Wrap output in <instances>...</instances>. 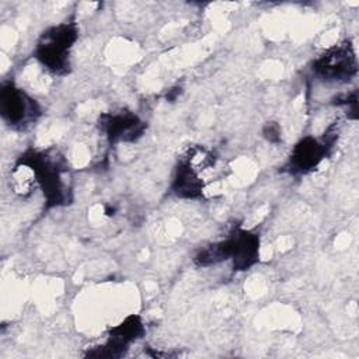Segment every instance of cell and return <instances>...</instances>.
I'll use <instances>...</instances> for the list:
<instances>
[{"instance_id":"1","label":"cell","mask_w":359,"mask_h":359,"mask_svg":"<svg viewBox=\"0 0 359 359\" xmlns=\"http://www.w3.org/2000/svg\"><path fill=\"white\" fill-rule=\"evenodd\" d=\"M35 170L38 187H41L48 206H59L69 203L70 187L67 175V163L56 150L28 151L22 156Z\"/></svg>"},{"instance_id":"2","label":"cell","mask_w":359,"mask_h":359,"mask_svg":"<svg viewBox=\"0 0 359 359\" xmlns=\"http://www.w3.org/2000/svg\"><path fill=\"white\" fill-rule=\"evenodd\" d=\"M77 39L74 22H63L46 29L35 48V57L52 73L66 74L70 67L69 55Z\"/></svg>"},{"instance_id":"3","label":"cell","mask_w":359,"mask_h":359,"mask_svg":"<svg viewBox=\"0 0 359 359\" xmlns=\"http://www.w3.org/2000/svg\"><path fill=\"white\" fill-rule=\"evenodd\" d=\"M213 250L219 262L231 259L234 271H245L259 258V236L248 230L236 229L227 238L215 243Z\"/></svg>"},{"instance_id":"4","label":"cell","mask_w":359,"mask_h":359,"mask_svg":"<svg viewBox=\"0 0 359 359\" xmlns=\"http://www.w3.org/2000/svg\"><path fill=\"white\" fill-rule=\"evenodd\" d=\"M313 72L325 81H349L358 73V62L352 45L344 42L327 49L313 63Z\"/></svg>"},{"instance_id":"5","label":"cell","mask_w":359,"mask_h":359,"mask_svg":"<svg viewBox=\"0 0 359 359\" xmlns=\"http://www.w3.org/2000/svg\"><path fill=\"white\" fill-rule=\"evenodd\" d=\"M0 112L7 125L24 130L36 121L41 108L25 91L14 84H6L0 91Z\"/></svg>"},{"instance_id":"6","label":"cell","mask_w":359,"mask_h":359,"mask_svg":"<svg viewBox=\"0 0 359 359\" xmlns=\"http://www.w3.org/2000/svg\"><path fill=\"white\" fill-rule=\"evenodd\" d=\"M143 332L144 327L142 318L139 316H129L121 324L109 330L108 341L104 345L94 348L87 355L91 358H119Z\"/></svg>"},{"instance_id":"7","label":"cell","mask_w":359,"mask_h":359,"mask_svg":"<svg viewBox=\"0 0 359 359\" xmlns=\"http://www.w3.org/2000/svg\"><path fill=\"white\" fill-rule=\"evenodd\" d=\"M332 147L324 137L323 140L314 139L313 136H306L299 140L289 157L287 161V171L290 174H306L314 170L323 158L328 154L330 149Z\"/></svg>"},{"instance_id":"8","label":"cell","mask_w":359,"mask_h":359,"mask_svg":"<svg viewBox=\"0 0 359 359\" xmlns=\"http://www.w3.org/2000/svg\"><path fill=\"white\" fill-rule=\"evenodd\" d=\"M98 122L101 130L111 142H132L144 132V123L129 111L102 114Z\"/></svg>"},{"instance_id":"9","label":"cell","mask_w":359,"mask_h":359,"mask_svg":"<svg viewBox=\"0 0 359 359\" xmlns=\"http://www.w3.org/2000/svg\"><path fill=\"white\" fill-rule=\"evenodd\" d=\"M203 187L205 181L196 172H194L191 168H188L185 164L180 161L171 184L172 192L180 198L195 199L202 196Z\"/></svg>"},{"instance_id":"10","label":"cell","mask_w":359,"mask_h":359,"mask_svg":"<svg viewBox=\"0 0 359 359\" xmlns=\"http://www.w3.org/2000/svg\"><path fill=\"white\" fill-rule=\"evenodd\" d=\"M36 187H38L36 172L34 167L21 156V158L15 163V165L10 171L11 191L21 198H27L34 192Z\"/></svg>"},{"instance_id":"11","label":"cell","mask_w":359,"mask_h":359,"mask_svg":"<svg viewBox=\"0 0 359 359\" xmlns=\"http://www.w3.org/2000/svg\"><path fill=\"white\" fill-rule=\"evenodd\" d=\"M180 161L185 164L188 168H191L194 172H196L202 180H203L202 175H206L210 171H213V167L216 165V157L213 151H210L203 146L189 147Z\"/></svg>"},{"instance_id":"12","label":"cell","mask_w":359,"mask_h":359,"mask_svg":"<svg viewBox=\"0 0 359 359\" xmlns=\"http://www.w3.org/2000/svg\"><path fill=\"white\" fill-rule=\"evenodd\" d=\"M264 133H265V136L268 137L269 142H278V140L280 139L279 126H278L276 123H273V122H271V123H268V125L265 126Z\"/></svg>"}]
</instances>
